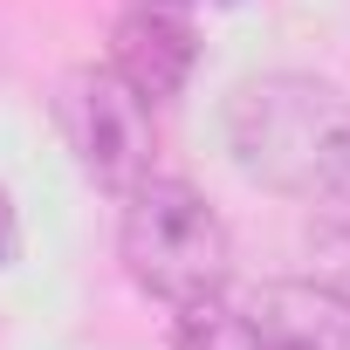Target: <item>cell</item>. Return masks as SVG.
I'll use <instances>...</instances> for the list:
<instances>
[{
    "label": "cell",
    "instance_id": "6da1fadb",
    "mask_svg": "<svg viewBox=\"0 0 350 350\" xmlns=\"http://www.w3.org/2000/svg\"><path fill=\"white\" fill-rule=\"evenodd\" d=\"M227 151L261 193L329 206L350 193V96L302 69H268L227 96Z\"/></svg>",
    "mask_w": 350,
    "mask_h": 350
},
{
    "label": "cell",
    "instance_id": "7a4b0ae2",
    "mask_svg": "<svg viewBox=\"0 0 350 350\" xmlns=\"http://www.w3.org/2000/svg\"><path fill=\"white\" fill-rule=\"evenodd\" d=\"M117 254H124L131 282L144 295H158L165 309L206 302L234 282V234L213 213V200L186 179H158V172L124 193Z\"/></svg>",
    "mask_w": 350,
    "mask_h": 350
},
{
    "label": "cell",
    "instance_id": "3957f363",
    "mask_svg": "<svg viewBox=\"0 0 350 350\" xmlns=\"http://www.w3.org/2000/svg\"><path fill=\"white\" fill-rule=\"evenodd\" d=\"M55 131H62L76 172H83L96 193L124 200L131 186L151 179V158H158L151 103H144L110 62H103V69H96V62H90V69H69V76L55 83Z\"/></svg>",
    "mask_w": 350,
    "mask_h": 350
},
{
    "label": "cell",
    "instance_id": "277c9868",
    "mask_svg": "<svg viewBox=\"0 0 350 350\" xmlns=\"http://www.w3.org/2000/svg\"><path fill=\"white\" fill-rule=\"evenodd\" d=\"M200 62V35L186 21V8H151V0H131L110 28V69L144 96V103H165L179 96L186 76Z\"/></svg>",
    "mask_w": 350,
    "mask_h": 350
},
{
    "label": "cell",
    "instance_id": "5b68a950",
    "mask_svg": "<svg viewBox=\"0 0 350 350\" xmlns=\"http://www.w3.org/2000/svg\"><path fill=\"white\" fill-rule=\"evenodd\" d=\"M261 350H350V295L329 282H261L234 295Z\"/></svg>",
    "mask_w": 350,
    "mask_h": 350
},
{
    "label": "cell",
    "instance_id": "8992f818",
    "mask_svg": "<svg viewBox=\"0 0 350 350\" xmlns=\"http://www.w3.org/2000/svg\"><path fill=\"white\" fill-rule=\"evenodd\" d=\"M172 350H261V336H254L247 309L220 288V295L179 309V323H172Z\"/></svg>",
    "mask_w": 350,
    "mask_h": 350
},
{
    "label": "cell",
    "instance_id": "52a82bcc",
    "mask_svg": "<svg viewBox=\"0 0 350 350\" xmlns=\"http://www.w3.org/2000/svg\"><path fill=\"white\" fill-rule=\"evenodd\" d=\"M316 254H329L336 268H350V193L323 206V220H316Z\"/></svg>",
    "mask_w": 350,
    "mask_h": 350
},
{
    "label": "cell",
    "instance_id": "ba28073f",
    "mask_svg": "<svg viewBox=\"0 0 350 350\" xmlns=\"http://www.w3.org/2000/svg\"><path fill=\"white\" fill-rule=\"evenodd\" d=\"M14 247H21V227H14V206H8V193H0V268L14 261Z\"/></svg>",
    "mask_w": 350,
    "mask_h": 350
},
{
    "label": "cell",
    "instance_id": "9c48e42d",
    "mask_svg": "<svg viewBox=\"0 0 350 350\" xmlns=\"http://www.w3.org/2000/svg\"><path fill=\"white\" fill-rule=\"evenodd\" d=\"M151 8H186V0H151Z\"/></svg>",
    "mask_w": 350,
    "mask_h": 350
}]
</instances>
